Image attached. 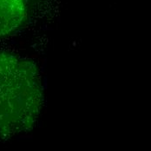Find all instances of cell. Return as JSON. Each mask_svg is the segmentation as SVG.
Segmentation results:
<instances>
[{"label": "cell", "mask_w": 151, "mask_h": 151, "mask_svg": "<svg viewBox=\"0 0 151 151\" xmlns=\"http://www.w3.org/2000/svg\"><path fill=\"white\" fill-rule=\"evenodd\" d=\"M42 93L41 75L32 61L0 52V104L37 109Z\"/></svg>", "instance_id": "cell-1"}, {"label": "cell", "mask_w": 151, "mask_h": 151, "mask_svg": "<svg viewBox=\"0 0 151 151\" xmlns=\"http://www.w3.org/2000/svg\"><path fill=\"white\" fill-rule=\"evenodd\" d=\"M26 0H0V37L14 32L26 17Z\"/></svg>", "instance_id": "cell-2"}]
</instances>
